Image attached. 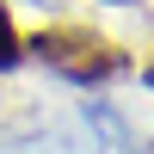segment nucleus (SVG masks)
<instances>
[{"label": "nucleus", "mask_w": 154, "mask_h": 154, "mask_svg": "<svg viewBox=\"0 0 154 154\" xmlns=\"http://www.w3.org/2000/svg\"><path fill=\"white\" fill-rule=\"evenodd\" d=\"M12 62H25V37H19V25H12V12L0 6V68H12Z\"/></svg>", "instance_id": "obj_2"}, {"label": "nucleus", "mask_w": 154, "mask_h": 154, "mask_svg": "<svg viewBox=\"0 0 154 154\" xmlns=\"http://www.w3.org/2000/svg\"><path fill=\"white\" fill-rule=\"evenodd\" d=\"M142 80H148V86H154V62H148V68H142Z\"/></svg>", "instance_id": "obj_3"}, {"label": "nucleus", "mask_w": 154, "mask_h": 154, "mask_svg": "<svg viewBox=\"0 0 154 154\" xmlns=\"http://www.w3.org/2000/svg\"><path fill=\"white\" fill-rule=\"evenodd\" d=\"M25 56H37L43 68H56L62 80H80V86H105V80H117V74H130V56H123L105 31L74 25V19L37 25V31L25 37Z\"/></svg>", "instance_id": "obj_1"}]
</instances>
